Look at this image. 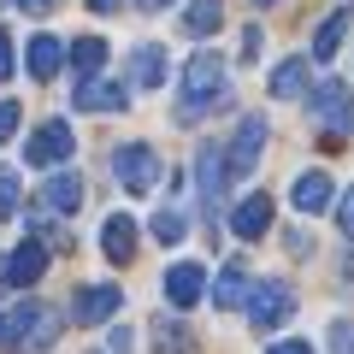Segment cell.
<instances>
[{"mask_svg": "<svg viewBox=\"0 0 354 354\" xmlns=\"http://www.w3.org/2000/svg\"><path fill=\"white\" fill-rule=\"evenodd\" d=\"M101 65H106V41H101V36H77V41H71V71H77V77H95Z\"/></svg>", "mask_w": 354, "mask_h": 354, "instance_id": "23", "label": "cell"}, {"mask_svg": "<svg viewBox=\"0 0 354 354\" xmlns=\"http://www.w3.org/2000/svg\"><path fill=\"white\" fill-rule=\"evenodd\" d=\"M124 101H130L124 83H113V77H83V83H77V95H71L77 113H118Z\"/></svg>", "mask_w": 354, "mask_h": 354, "instance_id": "12", "label": "cell"}, {"mask_svg": "<svg viewBox=\"0 0 354 354\" xmlns=\"http://www.w3.org/2000/svg\"><path fill=\"white\" fill-rule=\"evenodd\" d=\"M272 95H278V101H301L307 95V59H283L278 71H272Z\"/></svg>", "mask_w": 354, "mask_h": 354, "instance_id": "21", "label": "cell"}, {"mask_svg": "<svg viewBox=\"0 0 354 354\" xmlns=\"http://www.w3.org/2000/svg\"><path fill=\"white\" fill-rule=\"evenodd\" d=\"M160 295H165L171 307H195V301L207 295V272H201L195 260H177L171 272L160 278Z\"/></svg>", "mask_w": 354, "mask_h": 354, "instance_id": "11", "label": "cell"}, {"mask_svg": "<svg viewBox=\"0 0 354 354\" xmlns=\"http://www.w3.org/2000/svg\"><path fill=\"white\" fill-rule=\"evenodd\" d=\"M183 230H189V225H183V213H177L171 201L153 213V242H165V248H171V242H183Z\"/></svg>", "mask_w": 354, "mask_h": 354, "instance_id": "24", "label": "cell"}, {"mask_svg": "<svg viewBox=\"0 0 354 354\" xmlns=\"http://www.w3.org/2000/svg\"><path fill=\"white\" fill-rule=\"evenodd\" d=\"M195 189H201V213L207 218H225L230 171H225V148H218V142H201V148H195Z\"/></svg>", "mask_w": 354, "mask_h": 354, "instance_id": "7", "label": "cell"}, {"mask_svg": "<svg viewBox=\"0 0 354 354\" xmlns=\"http://www.w3.org/2000/svg\"><path fill=\"white\" fill-rule=\"evenodd\" d=\"M260 6H278V0H254V12H260Z\"/></svg>", "mask_w": 354, "mask_h": 354, "instance_id": "37", "label": "cell"}, {"mask_svg": "<svg viewBox=\"0 0 354 354\" xmlns=\"http://www.w3.org/2000/svg\"><path fill=\"white\" fill-rule=\"evenodd\" d=\"M290 207H295V213H307V218L325 213V207H330V177L325 171H301L290 183Z\"/></svg>", "mask_w": 354, "mask_h": 354, "instance_id": "16", "label": "cell"}, {"mask_svg": "<svg viewBox=\"0 0 354 354\" xmlns=\"http://www.w3.org/2000/svg\"><path fill=\"white\" fill-rule=\"evenodd\" d=\"M18 118H24V113H18V101H0V142L18 130Z\"/></svg>", "mask_w": 354, "mask_h": 354, "instance_id": "29", "label": "cell"}, {"mask_svg": "<svg viewBox=\"0 0 354 354\" xmlns=\"http://www.w3.org/2000/svg\"><path fill=\"white\" fill-rule=\"evenodd\" d=\"M59 337V313L41 301H18L12 313H0V348L6 354H36Z\"/></svg>", "mask_w": 354, "mask_h": 354, "instance_id": "2", "label": "cell"}, {"mask_svg": "<svg viewBox=\"0 0 354 354\" xmlns=\"http://www.w3.org/2000/svg\"><path fill=\"white\" fill-rule=\"evenodd\" d=\"M106 348H113V354H130V330H124V325H118V330H113V337H106Z\"/></svg>", "mask_w": 354, "mask_h": 354, "instance_id": "33", "label": "cell"}, {"mask_svg": "<svg viewBox=\"0 0 354 354\" xmlns=\"http://www.w3.org/2000/svg\"><path fill=\"white\" fill-rule=\"evenodd\" d=\"M230 230H236L242 242H260L266 230H272V195H248V201L230 207Z\"/></svg>", "mask_w": 354, "mask_h": 354, "instance_id": "13", "label": "cell"}, {"mask_svg": "<svg viewBox=\"0 0 354 354\" xmlns=\"http://www.w3.org/2000/svg\"><path fill=\"white\" fill-rule=\"evenodd\" d=\"M266 142H272V124H266L260 113H242L236 136H230V148H225V171H230V183H242V177H254V171H260Z\"/></svg>", "mask_w": 354, "mask_h": 354, "instance_id": "5", "label": "cell"}, {"mask_svg": "<svg viewBox=\"0 0 354 354\" xmlns=\"http://www.w3.org/2000/svg\"><path fill=\"white\" fill-rule=\"evenodd\" d=\"M136 6L142 12H160V6H171V0H136Z\"/></svg>", "mask_w": 354, "mask_h": 354, "instance_id": "36", "label": "cell"}, {"mask_svg": "<svg viewBox=\"0 0 354 354\" xmlns=\"http://www.w3.org/2000/svg\"><path fill=\"white\" fill-rule=\"evenodd\" d=\"M6 77H12V36L0 30V83H6Z\"/></svg>", "mask_w": 354, "mask_h": 354, "instance_id": "30", "label": "cell"}, {"mask_svg": "<svg viewBox=\"0 0 354 354\" xmlns=\"http://www.w3.org/2000/svg\"><path fill=\"white\" fill-rule=\"evenodd\" d=\"M118 307H124V290H118V283H88V290H77L71 319L77 325H106Z\"/></svg>", "mask_w": 354, "mask_h": 354, "instance_id": "10", "label": "cell"}, {"mask_svg": "<svg viewBox=\"0 0 354 354\" xmlns=\"http://www.w3.org/2000/svg\"><path fill=\"white\" fill-rule=\"evenodd\" d=\"M337 225H342V236H354V183L342 189V201H337Z\"/></svg>", "mask_w": 354, "mask_h": 354, "instance_id": "28", "label": "cell"}, {"mask_svg": "<svg viewBox=\"0 0 354 354\" xmlns=\"http://www.w3.org/2000/svg\"><path fill=\"white\" fill-rule=\"evenodd\" d=\"M12 6H24V12H48L53 0H12Z\"/></svg>", "mask_w": 354, "mask_h": 354, "instance_id": "35", "label": "cell"}, {"mask_svg": "<svg viewBox=\"0 0 354 354\" xmlns=\"http://www.w3.org/2000/svg\"><path fill=\"white\" fill-rule=\"evenodd\" d=\"M248 266H242V260H230V266H218V278H213V307H218V313H230V307H242V301H248Z\"/></svg>", "mask_w": 354, "mask_h": 354, "instance_id": "15", "label": "cell"}, {"mask_svg": "<svg viewBox=\"0 0 354 354\" xmlns=\"http://www.w3.org/2000/svg\"><path fill=\"white\" fill-rule=\"evenodd\" d=\"M266 354H313V342H272Z\"/></svg>", "mask_w": 354, "mask_h": 354, "instance_id": "32", "label": "cell"}, {"mask_svg": "<svg viewBox=\"0 0 354 354\" xmlns=\"http://www.w3.org/2000/svg\"><path fill=\"white\" fill-rule=\"evenodd\" d=\"M130 83L136 88H160L165 83V48L160 41H136V48H130Z\"/></svg>", "mask_w": 354, "mask_h": 354, "instance_id": "17", "label": "cell"}, {"mask_svg": "<svg viewBox=\"0 0 354 354\" xmlns=\"http://www.w3.org/2000/svg\"><path fill=\"white\" fill-rule=\"evenodd\" d=\"M160 354H195V342H189V325H160Z\"/></svg>", "mask_w": 354, "mask_h": 354, "instance_id": "25", "label": "cell"}, {"mask_svg": "<svg viewBox=\"0 0 354 354\" xmlns=\"http://www.w3.org/2000/svg\"><path fill=\"white\" fill-rule=\"evenodd\" d=\"M41 207H48V213H77V207H83V177L53 171L48 183H41Z\"/></svg>", "mask_w": 354, "mask_h": 354, "instance_id": "19", "label": "cell"}, {"mask_svg": "<svg viewBox=\"0 0 354 354\" xmlns=\"http://www.w3.org/2000/svg\"><path fill=\"white\" fill-rule=\"evenodd\" d=\"M71 148H77L71 124H65V118H48V124H36V136L24 142V160L30 165H65V160H71Z\"/></svg>", "mask_w": 354, "mask_h": 354, "instance_id": "8", "label": "cell"}, {"mask_svg": "<svg viewBox=\"0 0 354 354\" xmlns=\"http://www.w3.org/2000/svg\"><path fill=\"white\" fill-rule=\"evenodd\" d=\"M0 213H18V171L0 165Z\"/></svg>", "mask_w": 354, "mask_h": 354, "instance_id": "26", "label": "cell"}, {"mask_svg": "<svg viewBox=\"0 0 354 354\" xmlns=\"http://www.w3.org/2000/svg\"><path fill=\"white\" fill-rule=\"evenodd\" d=\"M101 254L113 266H130V254H136V218H124V213H113L101 225Z\"/></svg>", "mask_w": 354, "mask_h": 354, "instance_id": "18", "label": "cell"}, {"mask_svg": "<svg viewBox=\"0 0 354 354\" xmlns=\"http://www.w3.org/2000/svg\"><path fill=\"white\" fill-rule=\"evenodd\" d=\"M307 113L319 118V142H325V148H342V142L354 136V95L342 83H319L313 95H307Z\"/></svg>", "mask_w": 354, "mask_h": 354, "instance_id": "3", "label": "cell"}, {"mask_svg": "<svg viewBox=\"0 0 354 354\" xmlns=\"http://www.w3.org/2000/svg\"><path fill=\"white\" fill-rule=\"evenodd\" d=\"M24 59H30V77H36V83H48V77L65 65V41H59V36H36Z\"/></svg>", "mask_w": 354, "mask_h": 354, "instance_id": "20", "label": "cell"}, {"mask_svg": "<svg viewBox=\"0 0 354 354\" xmlns=\"http://www.w3.org/2000/svg\"><path fill=\"white\" fill-rule=\"evenodd\" d=\"M330 354H354V319H337L330 325Z\"/></svg>", "mask_w": 354, "mask_h": 354, "instance_id": "27", "label": "cell"}, {"mask_svg": "<svg viewBox=\"0 0 354 354\" xmlns=\"http://www.w3.org/2000/svg\"><path fill=\"white\" fill-rule=\"evenodd\" d=\"M113 177H118L124 195H153L160 177H165V165H160V153H153L148 142H124V148L113 153Z\"/></svg>", "mask_w": 354, "mask_h": 354, "instance_id": "4", "label": "cell"}, {"mask_svg": "<svg viewBox=\"0 0 354 354\" xmlns=\"http://www.w3.org/2000/svg\"><path fill=\"white\" fill-rule=\"evenodd\" d=\"M348 24H354V0H342L337 12L319 24V36H313V59H319V65H330V59L342 53V36H348Z\"/></svg>", "mask_w": 354, "mask_h": 354, "instance_id": "14", "label": "cell"}, {"mask_svg": "<svg viewBox=\"0 0 354 354\" xmlns=\"http://www.w3.org/2000/svg\"><path fill=\"white\" fill-rule=\"evenodd\" d=\"M218 24H225V6L218 0H189V12H183V30L189 36H218Z\"/></svg>", "mask_w": 354, "mask_h": 354, "instance_id": "22", "label": "cell"}, {"mask_svg": "<svg viewBox=\"0 0 354 354\" xmlns=\"http://www.w3.org/2000/svg\"><path fill=\"white\" fill-rule=\"evenodd\" d=\"M260 48H266V36H260V30H248V36H242V53H248V59H260Z\"/></svg>", "mask_w": 354, "mask_h": 354, "instance_id": "31", "label": "cell"}, {"mask_svg": "<svg viewBox=\"0 0 354 354\" xmlns=\"http://www.w3.org/2000/svg\"><path fill=\"white\" fill-rule=\"evenodd\" d=\"M118 6H124V0H88V12H101V18H106V12H118Z\"/></svg>", "mask_w": 354, "mask_h": 354, "instance_id": "34", "label": "cell"}, {"mask_svg": "<svg viewBox=\"0 0 354 354\" xmlns=\"http://www.w3.org/2000/svg\"><path fill=\"white\" fill-rule=\"evenodd\" d=\"M41 272H48V248L30 236V242H18V248L0 260V290H24V283H36Z\"/></svg>", "mask_w": 354, "mask_h": 354, "instance_id": "9", "label": "cell"}, {"mask_svg": "<svg viewBox=\"0 0 354 354\" xmlns=\"http://www.w3.org/2000/svg\"><path fill=\"white\" fill-rule=\"evenodd\" d=\"M248 325L254 330H278L283 319L295 313V283H283V278H260V283H248Z\"/></svg>", "mask_w": 354, "mask_h": 354, "instance_id": "6", "label": "cell"}, {"mask_svg": "<svg viewBox=\"0 0 354 354\" xmlns=\"http://www.w3.org/2000/svg\"><path fill=\"white\" fill-rule=\"evenodd\" d=\"M218 106H230V77H225V59L201 48V53L189 59V71H183V101H177V118L195 124L201 113H218Z\"/></svg>", "mask_w": 354, "mask_h": 354, "instance_id": "1", "label": "cell"}]
</instances>
